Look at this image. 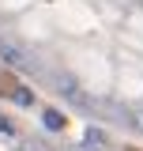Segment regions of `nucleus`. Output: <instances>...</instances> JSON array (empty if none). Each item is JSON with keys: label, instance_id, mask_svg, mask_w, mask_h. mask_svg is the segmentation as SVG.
Returning <instances> with one entry per match:
<instances>
[{"label": "nucleus", "instance_id": "nucleus-1", "mask_svg": "<svg viewBox=\"0 0 143 151\" xmlns=\"http://www.w3.org/2000/svg\"><path fill=\"white\" fill-rule=\"evenodd\" d=\"M0 60H4V64H11V68H30V57L23 53L19 45L4 42V38H0Z\"/></svg>", "mask_w": 143, "mask_h": 151}, {"label": "nucleus", "instance_id": "nucleus-2", "mask_svg": "<svg viewBox=\"0 0 143 151\" xmlns=\"http://www.w3.org/2000/svg\"><path fill=\"white\" fill-rule=\"evenodd\" d=\"M56 91H60V94H68L75 106H90V98H87L83 91H79V83H75L72 76H60V79H56Z\"/></svg>", "mask_w": 143, "mask_h": 151}, {"label": "nucleus", "instance_id": "nucleus-3", "mask_svg": "<svg viewBox=\"0 0 143 151\" xmlns=\"http://www.w3.org/2000/svg\"><path fill=\"white\" fill-rule=\"evenodd\" d=\"M109 147V136L102 129H87L83 132V151H106Z\"/></svg>", "mask_w": 143, "mask_h": 151}, {"label": "nucleus", "instance_id": "nucleus-4", "mask_svg": "<svg viewBox=\"0 0 143 151\" xmlns=\"http://www.w3.org/2000/svg\"><path fill=\"white\" fill-rule=\"evenodd\" d=\"M41 117H45V129H53V132L64 129V113H60V110H45Z\"/></svg>", "mask_w": 143, "mask_h": 151}, {"label": "nucleus", "instance_id": "nucleus-5", "mask_svg": "<svg viewBox=\"0 0 143 151\" xmlns=\"http://www.w3.org/2000/svg\"><path fill=\"white\" fill-rule=\"evenodd\" d=\"M15 102H19V106H30V102H34V94L26 91V87H19V91H15Z\"/></svg>", "mask_w": 143, "mask_h": 151}, {"label": "nucleus", "instance_id": "nucleus-6", "mask_svg": "<svg viewBox=\"0 0 143 151\" xmlns=\"http://www.w3.org/2000/svg\"><path fill=\"white\" fill-rule=\"evenodd\" d=\"M0 132H4V136H11V121H4V117H0Z\"/></svg>", "mask_w": 143, "mask_h": 151}]
</instances>
